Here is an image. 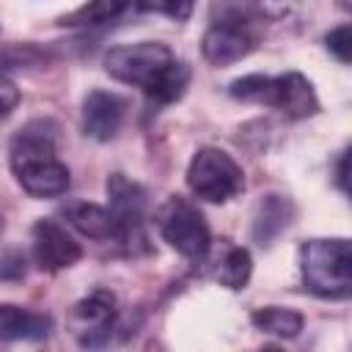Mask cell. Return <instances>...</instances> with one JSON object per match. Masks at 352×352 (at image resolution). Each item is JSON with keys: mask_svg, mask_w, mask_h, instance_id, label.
Listing matches in <instances>:
<instances>
[{"mask_svg": "<svg viewBox=\"0 0 352 352\" xmlns=\"http://www.w3.org/2000/svg\"><path fill=\"white\" fill-rule=\"evenodd\" d=\"M327 41V50L341 60V63H349V25H338L336 30H330L324 36Z\"/></svg>", "mask_w": 352, "mask_h": 352, "instance_id": "obj_19", "label": "cell"}, {"mask_svg": "<svg viewBox=\"0 0 352 352\" xmlns=\"http://www.w3.org/2000/svg\"><path fill=\"white\" fill-rule=\"evenodd\" d=\"M19 104V91H16V85L6 77V74H0V118H6V116H11V110Z\"/></svg>", "mask_w": 352, "mask_h": 352, "instance_id": "obj_21", "label": "cell"}, {"mask_svg": "<svg viewBox=\"0 0 352 352\" xmlns=\"http://www.w3.org/2000/svg\"><path fill=\"white\" fill-rule=\"evenodd\" d=\"M60 214L66 217V223H69L72 228H77V231H80L82 236H88V239H99V242H104V239H124L116 214H113L110 209L99 206V204L77 201V204L63 206Z\"/></svg>", "mask_w": 352, "mask_h": 352, "instance_id": "obj_12", "label": "cell"}, {"mask_svg": "<svg viewBox=\"0 0 352 352\" xmlns=\"http://www.w3.org/2000/svg\"><path fill=\"white\" fill-rule=\"evenodd\" d=\"M192 3L195 0H135V6L140 11H154V14H165L176 22L187 19L190 11H192Z\"/></svg>", "mask_w": 352, "mask_h": 352, "instance_id": "obj_18", "label": "cell"}, {"mask_svg": "<svg viewBox=\"0 0 352 352\" xmlns=\"http://www.w3.org/2000/svg\"><path fill=\"white\" fill-rule=\"evenodd\" d=\"M0 231H3V217H0Z\"/></svg>", "mask_w": 352, "mask_h": 352, "instance_id": "obj_23", "label": "cell"}, {"mask_svg": "<svg viewBox=\"0 0 352 352\" xmlns=\"http://www.w3.org/2000/svg\"><path fill=\"white\" fill-rule=\"evenodd\" d=\"M187 187L201 201L223 204V201L234 198L236 192H242L245 173L231 154H226L223 148H214V146H204L190 160Z\"/></svg>", "mask_w": 352, "mask_h": 352, "instance_id": "obj_6", "label": "cell"}, {"mask_svg": "<svg viewBox=\"0 0 352 352\" xmlns=\"http://www.w3.org/2000/svg\"><path fill=\"white\" fill-rule=\"evenodd\" d=\"M214 8H220V16H212V25L201 38V52L212 66H228L253 52L258 33L253 16L239 3H223Z\"/></svg>", "mask_w": 352, "mask_h": 352, "instance_id": "obj_5", "label": "cell"}, {"mask_svg": "<svg viewBox=\"0 0 352 352\" xmlns=\"http://www.w3.org/2000/svg\"><path fill=\"white\" fill-rule=\"evenodd\" d=\"M107 198H110V212L116 214L124 239L140 226L143 209H146V192L138 182L126 179L124 173H113L107 179Z\"/></svg>", "mask_w": 352, "mask_h": 352, "instance_id": "obj_11", "label": "cell"}, {"mask_svg": "<svg viewBox=\"0 0 352 352\" xmlns=\"http://www.w3.org/2000/svg\"><path fill=\"white\" fill-rule=\"evenodd\" d=\"M126 102L110 91H91L82 99V132L94 140H113L121 129Z\"/></svg>", "mask_w": 352, "mask_h": 352, "instance_id": "obj_10", "label": "cell"}, {"mask_svg": "<svg viewBox=\"0 0 352 352\" xmlns=\"http://www.w3.org/2000/svg\"><path fill=\"white\" fill-rule=\"evenodd\" d=\"M135 0H88L85 6L74 8L72 14H66L60 19V25L69 28H94V25H104L118 19L126 8H132Z\"/></svg>", "mask_w": 352, "mask_h": 352, "instance_id": "obj_14", "label": "cell"}, {"mask_svg": "<svg viewBox=\"0 0 352 352\" xmlns=\"http://www.w3.org/2000/svg\"><path fill=\"white\" fill-rule=\"evenodd\" d=\"M104 72L118 82L140 88L148 99L160 104L182 99L190 82L187 63L179 60L160 41H138V44L113 47L104 55Z\"/></svg>", "mask_w": 352, "mask_h": 352, "instance_id": "obj_1", "label": "cell"}, {"mask_svg": "<svg viewBox=\"0 0 352 352\" xmlns=\"http://www.w3.org/2000/svg\"><path fill=\"white\" fill-rule=\"evenodd\" d=\"M157 228L162 239L184 258L201 261L209 253V242H212L209 226L201 209L187 198H179V195L168 198L157 212Z\"/></svg>", "mask_w": 352, "mask_h": 352, "instance_id": "obj_7", "label": "cell"}, {"mask_svg": "<svg viewBox=\"0 0 352 352\" xmlns=\"http://www.w3.org/2000/svg\"><path fill=\"white\" fill-rule=\"evenodd\" d=\"M289 217H292V206L286 198L280 195H267L261 204H258V214H256V223H253V236L267 245L280 228L289 226Z\"/></svg>", "mask_w": 352, "mask_h": 352, "instance_id": "obj_15", "label": "cell"}, {"mask_svg": "<svg viewBox=\"0 0 352 352\" xmlns=\"http://www.w3.org/2000/svg\"><path fill=\"white\" fill-rule=\"evenodd\" d=\"M113 322H116V294L107 289L91 292L69 314V327L82 346L104 344V338L113 330Z\"/></svg>", "mask_w": 352, "mask_h": 352, "instance_id": "obj_8", "label": "cell"}, {"mask_svg": "<svg viewBox=\"0 0 352 352\" xmlns=\"http://www.w3.org/2000/svg\"><path fill=\"white\" fill-rule=\"evenodd\" d=\"M253 324L267 333V336H278V338H294L302 330V316L292 308H280V305H267L258 308L253 316Z\"/></svg>", "mask_w": 352, "mask_h": 352, "instance_id": "obj_16", "label": "cell"}, {"mask_svg": "<svg viewBox=\"0 0 352 352\" xmlns=\"http://www.w3.org/2000/svg\"><path fill=\"white\" fill-rule=\"evenodd\" d=\"M11 170L33 198H55L69 190V168L58 160V126L50 118L28 121L11 140Z\"/></svg>", "mask_w": 352, "mask_h": 352, "instance_id": "obj_2", "label": "cell"}, {"mask_svg": "<svg viewBox=\"0 0 352 352\" xmlns=\"http://www.w3.org/2000/svg\"><path fill=\"white\" fill-rule=\"evenodd\" d=\"M80 256H82L80 242H74V236L55 220H38L33 226V258L44 272L66 270Z\"/></svg>", "mask_w": 352, "mask_h": 352, "instance_id": "obj_9", "label": "cell"}, {"mask_svg": "<svg viewBox=\"0 0 352 352\" xmlns=\"http://www.w3.org/2000/svg\"><path fill=\"white\" fill-rule=\"evenodd\" d=\"M250 270H253L250 253L245 248H228V253L217 267V280L228 289H242L250 278Z\"/></svg>", "mask_w": 352, "mask_h": 352, "instance_id": "obj_17", "label": "cell"}, {"mask_svg": "<svg viewBox=\"0 0 352 352\" xmlns=\"http://www.w3.org/2000/svg\"><path fill=\"white\" fill-rule=\"evenodd\" d=\"M52 330V319L28 308L3 302L0 305V341H41Z\"/></svg>", "mask_w": 352, "mask_h": 352, "instance_id": "obj_13", "label": "cell"}, {"mask_svg": "<svg viewBox=\"0 0 352 352\" xmlns=\"http://www.w3.org/2000/svg\"><path fill=\"white\" fill-rule=\"evenodd\" d=\"M228 94L239 102L270 104L289 118H308L319 110V99L314 94V85L297 72H286L278 77L245 74L228 85Z\"/></svg>", "mask_w": 352, "mask_h": 352, "instance_id": "obj_4", "label": "cell"}, {"mask_svg": "<svg viewBox=\"0 0 352 352\" xmlns=\"http://www.w3.org/2000/svg\"><path fill=\"white\" fill-rule=\"evenodd\" d=\"M250 6L256 8L258 16H267V19H283V16L294 8V0H250Z\"/></svg>", "mask_w": 352, "mask_h": 352, "instance_id": "obj_20", "label": "cell"}, {"mask_svg": "<svg viewBox=\"0 0 352 352\" xmlns=\"http://www.w3.org/2000/svg\"><path fill=\"white\" fill-rule=\"evenodd\" d=\"M300 272L311 294L346 300L352 294V248L349 239H308L300 248Z\"/></svg>", "mask_w": 352, "mask_h": 352, "instance_id": "obj_3", "label": "cell"}, {"mask_svg": "<svg viewBox=\"0 0 352 352\" xmlns=\"http://www.w3.org/2000/svg\"><path fill=\"white\" fill-rule=\"evenodd\" d=\"M338 3H341V6H344V8H349V0H338Z\"/></svg>", "mask_w": 352, "mask_h": 352, "instance_id": "obj_22", "label": "cell"}]
</instances>
